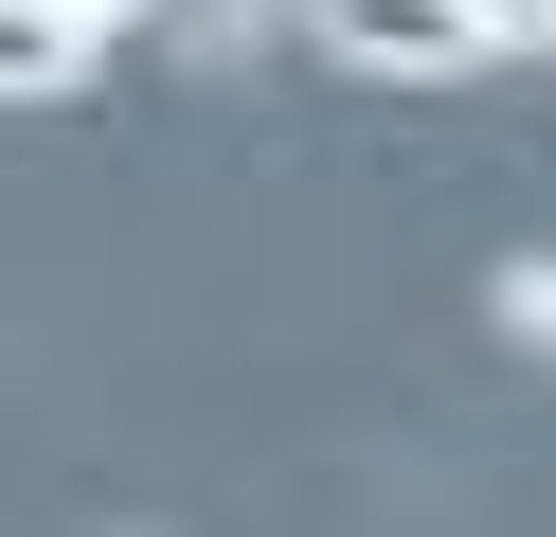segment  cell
<instances>
[{
    "mask_svg": "<svg viewBox=\"0 0 556 537\" xmlns=\"http://www.w3.org/2000/svg\"><path fill=\"white\" fill-rule=\"evenodd\" d=\"M324 18V54H359V72H484V0H305Z\"/></svg>",
    "mask_w": 556,
    "mask_h": 537,
    "instance_id": "1",
    "label": "cell"
},
{
    "mask_svg": "<svg viewBox=\"0 0 556 537\" xmlns=\"http://www.w3.org/2000/svg\"><path fill=\"white\" fill-rule=\"evenodd\" d=\"M73 72H90V36H73V18L0 0V90H73Z\"/></svg>",
    "mask_w": 556,
    "mask_h": 537,
    "instance_id": "2",
    "label": "cell"
},
{
    "mask_svg": "<svg viewBox=\"0 0 556 537\" xmlns=\"http://www.w3.org/2000/svg\"><path fill=\"white\" fill-rule=\"evenodd\" d=\"M37 18H73V36H109V18H126V0H37Z\"/></svg>",
    "mask_w": 556,
    "mask_h": 537,
    "instance_id": "3",
    "label": "cell"
}]
</instances>
